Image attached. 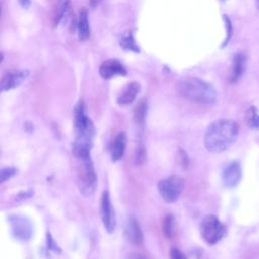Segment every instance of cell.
<instances>
[{
    "mask_svg": "<svg viewBox=\"0 0 259 259\" xmlns=\"http://www.w3.org/2000/svg\"><path fill=\"white\" fill-rule=\"evenodd\" d=\"M239 136V125L232 119H218L206 128L203 143L210 153H222L229 149Z\"/></svg>",
    "mask_w": 259,
    "mask_h": 259,
    "instance_id": "6da1fadb",
    "label": "cell"
},
{
    "mask_svg": "<svg viewBox=\"0 0 259 259\" xmlns=\"http://www.w3.org/2000/svg\"><path fill=\"white\" fill-rule=\"evenodd\" d=\"M75 141L72 145L73 156L77 158L90 155L95 127L92 120L86 114V107L82 100L78 102L74 111Z\"/></svg>",
    "mask_w": 259,
    "mask_h": 259,
    "instance_id": "7a4b0ae2",
    "label": "cell"
},
{
    "mask_svg": "<svg viewBox=\"0 0 259 259\" xmlns=\"http://www.w3.org/2000/svg\"><path fill=\"white\" fill-rule=\"evenodd\" d=\"M178 93L193 102L200 104H213L218 99L215 88L196 77H185L176 85Z\"/></svg>",
    "mask_w": 259,
    "mask_h": 259,
    "instance_id": "3957f363",
    "label": "cell"
},
{
    "mask_svg": "<svg viewBox=\"0 0 259 259\" xmlns=\"http://www.w3.org/2000/svg\"><path fill=\"white\" fill-rule=\"evenodd\" d=\"M76 160L78 162L77 179L80 192L85 196H89L94 193L97 184V177L93 162L90 156L78 158Z\"/></svg>",
    "mask_w": 259,
    "mask_h": 259,
    "instance_id": "277c9868",
    "label": "cell"
},
{
    "mask_svg": "<svg viewBox=\"0 0 259 259\" xmlns=\"http://www.w3.org/2000/svg\"><path fill=\"white\" fill-rule=\"evenodd\" d=\"M199 231L206 244L215 245L225 237L227 229L215 215L207 214L201 220Z\"/></svg>",
    "mask_w": 259,
    "mask_h": 259,
    "instance_id": "5b68a950",
    "label": "cell"
},
{
    "mask_svg": "<svg viewBox=\"0 0 259 259\" xmlns=\"http://www.w3.org/2000/svg\"><path fill=\"white\" fill-rule=\"evenodd\" d=\"M184 187V180L179 175H171L158 182V190L162 199L167 203L175 202Z\"/></svg>",
    "mask_w": 259,
    "mask_h": 259,
    "instance_id": "8992f818",
    "label": "cell"
},
{
    "mask_svg": "<svg viewBox=\"0 0 259 259\" xmlns=\"http://www.w3.org/2000/svg\"><path fill=\"white\" fill-rule=\"evenodd\" d=\"M10 230L15 239L21 242L29 241L33 235V229L29 220L20 214H12L8 218Z\"/></svg>",
    "mask_w": 259,
    "mask_h": 259,
    "instance_id": "52a82bcc",
    "label": "cell"
},
{
    "mask_svg": "<svg viewBox=\"0 0 259 259\" xmlns=\"http://www.w3.org/2000/svg\"><path fill=\"white\" fill-rule=\"evenodd\" d=\"M100 218L106 232L113 233L116 227V215L107 190L103 191L100 197Z\"/></svg>",
    "mask_w": 259,
    "mask_h": 259,
    "instance_id": "ba28073f",
    "label": "cell"
},
{
    "mask_svg": "<svg viewBox=\"0 0 259 259\" xmlns=\"http://www.w3.org/2000/svg\"><path fill=\"white\" fill-rule=\"evenodd\" d=\"M28 76L29 71L27 70H12L6 72L1 79V90L8 91L18 87L27 79Z\"/></svg>",
    "mask_w": 259,
    "mask_h": 259,
    "instance_id": "9c48e42d",
    "label": "cell"
},
{
    "mask_svg": "<svg viewBox=\"0 0 259 259\" xmlns=\"http://www.w3.org/2000/svg\"><path fill=\"white\" fill-rule=\"evenodd\" d=\"M99 75L103 79H111L115 76H125L126 69L115 59H109L101 63L99 67Z\"/></svg>",
    "mask_w": 259,
    "mask_h": 259,
    "instance_id": "30bf717a",
    "label": "cell"
},
{
    "mask_svg": "<svg viewBox=\"0 0 259 259\" xmlns=\"http://www.w3.org/2000/svg\"><path fill=\"white\" fill-rule=\"evenodd\" d=\"M242 171L238 162H232L228 164L222 173V180L226 187L233 188L237 186L241 180Z\"/></svg>",
    "mask_w": 259,
    "mask_h": 259,
    "instance_id": "8fae6325",
    "label": "cell"
},
{
    "mask_svg": "<svg viewBox=\"0 0 259 259\" xmlns=\"http://www.w3.org/2000/svg\"><path fill=\"white\" fill-rule=\"evenodd\" d=\"M124 234L128 242L134 245H141L144 241V235L139 222L135 218L128 219L125 224Z\"/></svg>",
    "mask_w": 259,
    "mask_h": 259,
    "instance_id": "7c38bea8",
    "label": "cell"
},
{
    "mask_svg": "<svg viewBox=\"0 0 259 259\" xmlns=\"http://www.w3.org/2000/svg\"><path fill=\"white\" fill-rule=\"evenodd\" d=\"M140 90H141V85L138 82L133 81V82L126 84L122 88V90L120 91V93L118 94V96L116 98L117 104H119L121 106L131 104L136 99Z\"/></svg>",
    "mask_w": 259,
    "mask_h": 259,
    "instance_id": "4fadbf2b",
    "label": "cell"
},
{
    "mask_svg": "<svg viewBox=\"0 0 259 259\" xmlns=\"http://www.w3.org/2000/svg\"><path fill=\"white\" fill-rule=\"evenodd\" d=\"M126 134L124 132H120L114 137L110 146V158L112 162H117L123 157L126 148Z\"/></svg>",
    "mask_w": 259,
    "mask_h": 259,
    "instance_id": "5bb4252c",
    "label": "cell"
},
{
    "mask_svg": "<svg viewBox=\"0 0 259 259\" xmlns=\"http://www.w3.org/2000/svg\"><path fill=\"white\" fill-rule=\"evenodd\" d=\"M246 68V56L244 53H237L233 58L232 70L230 73V82L235 83L240 80L245 72Z\"/></svg>",
    "mask_w": 259,
    "mask_h": 259,
    "instance_id": "9a60e30c",
    "label": "cell"
},
{
    "mask_svg": "<svg viewBox=\"0 0 259 259\" xmlns=\"http://www.w3.org/2000/svg\"><path fill=\"white\" fill-rule=\"evenodd\" d=\"M77 30H78V37L81 41H85L90 36V27L88 21V14L86 9H81L79 13V18L77 22Z\"/></svg>",
    "mask_w": 259,
    "mask_h": 259,
    "instance_id": "2e32d148",
    "label": "cell"
},
{
    "mask_svg": "<svg viewBox=\"0 0 259 259\" xmlns=\"http://www.w3.org/2000/svg\"><path fill=\"white\" fill-rule=\"evenodd\" d=\"M148 110L147 100L142 99L134 109V120L139 126H144Z\"/></svg>",
    "mask_w": 259,
    "mask_h": 259,
    "instance_id": "e0dca14e",
    "label": "cell"
},
{
    "mask_svg": "<svg viewBox=\"0 0 259 259\" xmlns=\"http://www.w3.org/2000/svg\"><path fill=\"white\" fill-rule=\"evenodd\" d=\"M71 11V3L70 0H60L58 8H57V14L55 18V23H59L61 21H66V19L69 17Z\"/></svg>",
    "mask_w": 259,
    "mask_h": 259,
    "instance_id": "ac0fdd59",
    "label": "cell"
},
{
    "mask_svg": "<svg viewBox=\"0 0 259 259\" xmlns=\"http://www.w3.org/2000/svg\"><path fill=\"white\" fill-rule=\"evenodd\" d=\"M119 45L121 48H123V50L140 52V48L137 45L132 31H126L121 35V37L119 39Z\"/></svg>",
    "mask_w": 259,
    "mask_h": 259,
    "instance_id": "d6986e66",
    "label": "cell"
},
{
    "mask_svg": "<svg viewBox=\"0 0 259 259\" xmlns=\"http://www.w3.org/2000/svg\"><path fill=\"white\" fill-rule=\"evenodd\" d=\"M246 123L251 130H259V110L256 106H250L246 112Z\"/></svg>",
    "mask_w": 259,
    "mask_h": 259,
    "instance_id": "ffe728a7",
    "label": "cell"
},
{
    "mask_svg": "<svg viewBox=\"0 0 259 259\" xmlns=\"http://www.w3.org/2000/svg\"><path fill=\"white\" fill-rule=\"evenodd\" d=\"M163 232L167 238H172L174 234V218L172 214H168L164 219Z\"/></svg>",
    "mask_w": 259,
    "mask_h": 259,
    "instance_id": "44dd1931",
    "label": "cell"
},
{
    "mask_svg": "<svg viewBox=\"0 0 259 259\" xmlns=\"http://www.w3.org/2000/svg\"><path fill=\"white\" fill-rule=\"evenodd\" d=\"M16 173H17V170H16V168H14V167H6V168H3V169L1 170V173H0L1 182H5L6 180H8V179H10L11 177H13Z\"/></svg>",
    "mask_w": 259,
    "mask_h": 259,
    "instance_id": "7402d4cb",
    "label": "cell"
},
{
    "mask_svg": "<svg viewBox=\"0 0 259 259\" xmlns=\"http://www.w3.org/2000/svg\"><path fill=\"white\" fill-rule=\"evenodd\" d=\"M145 147L141 144L137 151H136V164L140 165V164H143L146 160V152H145Z\"/></svg>",
    "mask_w": 259,
    "mask_h": 259,
    "instance_id": "603a6c76",
    "label": "cell"
},
{
    "mask_svg": "<svg viewBox=\"0 0 259 259\" xmlns=\"http://www.w3.org/2000/svg\"><path fill=\"white\" fill-rule=\"evenodd\" d=\"M170 259H187V258L179 249L172 248L170 251Z\"/></svg>",
    "mask_w": 259,
    "mask_h": 259,
    "instance_id": "cb8c5ba5",
    "label": "cell"
},
{
    "mask_svg": "<svg viewBox=\"0 0 259 259\" xmlns=\"http://www.w3.org/2000/svg\"><path fill=\"white\" fill-rule=\"evenodd\" d=\"M224 18H225V21H226V26H227V31H228L227 32V37H226V40H225V44H224V46H225L229 42V40L232 36V23H231L230 19L227 17V15H224Z\"/></svg>",
    "mask_w": 259,
    "mask_h": 259,
    "instance_id": "d4e9b609",
    "label": "cell"
},
{
    "mask_svg": "<svg viewBox=\"0 0 259 259\" xmlns=\"http://www.w3.org/2000/svg\"><path fill=\"white\" fill-rule=\"evenodd\" d=\"M47 243H48V248H50L51 250H53V251H55V252H59V247H58V245L55 243V241L53 240V238L50 236V234H48Z\"/></svg>",
    "mask_w": 259,
    "mask_h": 259,
    "instance_id": "484cf974",
    "label": "cell"
},
{
    "mask_svg": "<svg viewBox=\"0 0 259 259\" xmlns=\"http://www.w3.org/2000/svg\"><path fill=\"white\" fill-rule=\"evenodd\" d=\"M19 4L23 7V8H28L30 6V0H18Z\"/></svg>",
    "mask_w": 259,
    "mask_h": 259,
    "instance_id": "4316f807",
    "label": "cell"
},
{
    "mask_svg": "<svg viewBox=\"0 0 259 259\" xmlns=\"http://www.w3.org/2000/svg\"><path fill=\"white\" fill-rule=\"evenodd\" d=\"M128 259H146L143 255L141 254H137V253H134V254H131L128 256Z\"/></svg>",
    "mask_w": 259,
    "mask_h": 259,
    "instance_id": "83f0119b",
    "label": "cell"
},
{
    "mask_svg": "<svg viewBox=\"0 0 259 259\" xmlns=\"http://www.w3.org/2000/svg\"><path fill=\"white\" fill-rule=\"evenodd\" d=\"M101 1H102V0H90V6H91V7H95V6H97Z\"/></svg>",
    "mask_w": 259,
    "mask_h": 259,
    "instance_id": "f1b7e54d",
    "label": "cell"
},
{
    "mask_svg": "<svg viewBox=\"0 0 259 259\" xmlns=\"http://www.w3.org/2000/svg\"><path fill=\"white\" fill-rule=\"evenodd\" d=\"M257 5H258V8H259V0H257Z\"/></svg>",
    "mask_w": 259,
    "mask_h": 259,
    "instance_id": "f546056e",
    "label": "cell"
}]
</instances>
